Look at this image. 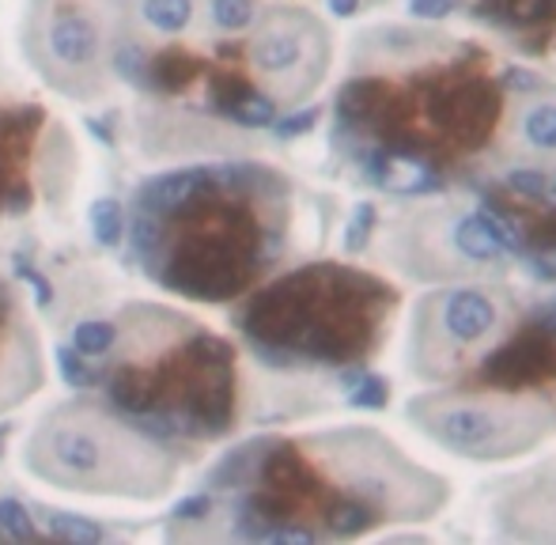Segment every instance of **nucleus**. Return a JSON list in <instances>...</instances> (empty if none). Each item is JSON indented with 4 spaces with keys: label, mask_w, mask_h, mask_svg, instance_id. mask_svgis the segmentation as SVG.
I'll return each instance as SVG.
<instances>
[{
    "label": "nucleus",
    "mask_w": 556,
    "mask_h": 545,
    "mask_svg": "<svg viewBox=\"0 0 556 545\" xmlns=\"http://www.w3.org/2000/svg\"><path fill=\"white\" fill-rule=\"evenodd\" d=\"M261 167H193L137 197L133 239L144 270L197 303L243 296L281 255V186Z\"/></svg>",
    "instance_id": "obj_1"
},
{
    "label": "nucleus",
    "mask_w": 556,
    "mask_h": 545,
    "mask_svg": "<svg viewBox=\"0 0 556 545\" xmlns=\"http://www.w3.org/2000/svg\"><path fill=\"white\" fill-rule=\"evenodd\" d=\"M133 334H114L121 356L106 375V398L152 436L212 440L235 420V352L223 337L190 326L164 307H133Z\"/></svg>",
    "instance_id": "obj_2"
},
{
    "label": "nucleus",
    "mask_w": 556,
    "mask_h": 545,
    "mask_svg": "<svg viewBox=\"0 0 556 545\" xmlns=\"http://www.w3.org/2000/svg\"><path fill=\"white\" fill-rule=\"evenodd\" d=\"M390 288L341 265H307L269 284L238 314V329L269 367L349 364L375 345Z\"/></svg>",
    "instance_id": "obj_3"
},
{
    "label": "nucleus",
    "mask_w": 556,
    "mask_h": 545,
    "mask_svg": "<svg viewBox=\"0 0 556 545\" xmlns=\"http://www.w3.org/2000/svg\"><path fill=\"white\" fill-rule=\"evenodd\" d=\"M27 466L38 478L76 493L152 496L171 485V463L148 440L83 410H61L46 420L30 436Z\"/></svg>",
    "instance_id": "obj_4"
},
{
    "label": "nucleus",
    "mask_w": 556,
    "mask_h": 545,
    "mask_svg": "<svg viewBox=\"0 0 556 545\" xmlns=\"http://www.w3.org/2000/svg\"><path fill=\"white\" fill-rule=\"evenodd\" d=\"M428 432L451 451L474 458H500L504 451H515L530 440L519 432L522 420L515 413H504L489 402H447L424 417Z\"/></svg>",
    "instance_id": "obj_5"
},
{
    "label": "nucleus",
    "mask_w": 556,
    "mask_h": 545,
    "mask_svg": "<svg viewBox=\"0 0 556 545\" xmlns=\"http://www.w3.org/2000/svg\"><path fill=\"white\" fill-rule=\"evenodd\" d=\"M42 121V106H0V220L23 217V209L35 202L30 167Z\"/></svg>",
    "instance_id": "obj_6"
},
{
    "label": "nucleus",
    "mask_w": 556,
    "mask_h": 545,
    "mask_svg": "<svg viewBox=\"0 0 556 545\" xmlns=\"http://www.w3.org/2000/svg\"><path fill=\"white\" fill-rule=\"evenodd\" d=\"M500 326V303L492 291L477 288V284H462V288L443 291L431 299V334L451 349H474L492 329Z\"/></svg>",
    "instance_id": "obj_7"
},
{
    "label": "nucleus",
    "mask_w": 556,
    "mask_h": 545,
    "mask_svg": "<svg viewBox=\"0 0 556 545\" xmlns=\"http://www.w3.org/2000/svg\"><path fill=\"white\" fill-rule=\"evenodd\" d=\"M254 68L261 76H269L273 83H281L288 95H299V91H307L319 80L326 61H319L311 53V35L292 27H273L269 35H261L254 42Z\"/></svg>",
    "instance_id": "obj_8"
},
{
    "label": "nucleus",
    "mask_w": 556,
    "mask_h": 545,
    "mask_svg": "<svg viewBox=\"0 0 556 545\" xmlns=\"http://www.w3.org/2000/svg\"><path fill=\"white\" fill-rule=\"evenodd\" d=\"M38 387V356L23 349L20 319H15V296L0 281V410L20 405Z\"/></svg>",
    "instance_id": "obj_9"
},
{
    "label": "nucleus",
    "mask_w": 556,
    "mask_h": 545,
    "mask_svg": "<svg viewBox=\"0 0 556 545\" xmlns=\"http://www.w3.org/2000/svg\"><path fill=\"white\" fill-rule=\"evenodd\" d=\"M50 50L61 65L83 68L99 57V30L88 15H80L76 8H61L57 20L50 23Z\"/></svg>",
    "instance_id": "obj_10"
},
{
    "label": "nucleus",
    "mask_w": 556,
    "mask_h": 545,
    "mask_svg": "<svg viewBox=\"0 0 556 545\" xmlns=\"http://www.w3.org/2000/svg\"><path fill=\"white\" fill-rule=\"evenodd\" d=\"M451 250L458 258H466V262L484 265L504 255V243L496 239V232H492L484 212H466V217H458L451 224Z\"/></svg>",
    "instance_id": "obj_11"
},
{
    "label": "nucleus",
    "mask_w": 556,
    "mask_h": 545,
    "mask_svg": "<svg viewBox=\"0 0 556 545\" xmlns=\"http://www.w3.org/2000/svg\"><path fill=\"white\" fill-rule=\"evenodd\" d=\"M326 531L334 534V538H357V534H364L375 527V508H371L367 501H352V496H337L334 504L326 508Z\"/></svg>",
    "instance_id": "obj_12"
},
{
    "label": "nucleus",
    "mask_w": 556,
    "mask_h": 545,
    "mask_svg": "<svg viewBox=\"0 0 556 545\" xmlns=\"http://www.w3.org/2000/svg\"><path fill=\"white\" fill-rule=\"evenodd\" d=\"M519 133L530 148L538 152H556V99H538L522 111Z\"/></svg>",
    "instance_id": "obj_13"
},
{
    "label": "nucleus",
    "mask_w": 556,
    "mask_h": 545,
    "mask_svg": "<svg viewBox=\"0 0 556 545\" xmlns=\"http://www.w3.org/2000/svg\"><path fill=\"white\" fill-rule=\"evenodd\" d=\"M556 12V0H489L481 15L500 23H542Z\"/></svg>",
    "instance_id": "obj_14"
},
{
    "label": "nucleus",
    "mask_w": 556,
    "mask_h": 545,
    "mask_svg": "<svg viewBox=\"0 0 556 545\" xmlns=\"http://www.w3.org/2000/svg\"><path fill=\"white\" fill-rule=\"evenodd\" d=\"M193 4L190 0H144V20L159 30V35H179L190 27Z\"/></svg>",
    "instance_id": "obj_15"
},
{
    "label": "nucleus",
    "mask_w": 556,
    "mask_h": 545,
    "mask_svg": "<svg viewBox=\"0 0 556 545\" xmlns=\"http://www.w3.org/2000/svg\"><path fill=\"white\" fill-rule=\"evenodd\" d=\"M386 379L378 375H352L349 379V405L352 410H383L386 405Z\"/></svg>",
    "instance_id": "obj_16"
},
{
    "label": "nucleus",
    "mask_w": 556,
    "mask_h": 545,
    "mask_svg": "<svg viewBox=\"0 0 556 545\" xmlns=\"http://www.w3.org/2000/svg\"><path fill=\"white\" fill-rule=\"evenodd\" d=\"M504 190H507V194H515V197H522V202H538V205H542L545 171H534V167H515V171H507Z\"/></svg>",
    "instance_id": "obj_17"
},
{
    "label": "nucleus",
    "mask_w": 556,
    "mask_h": 545,
    "mask_svg": "<svg viewBox=\"0 0 556 545\" xmlns=\"http://www.w3.org/2000/svg\"><path fill=\"white\" fill-rule=\"evenodd\" d=\"M212 20L220 30H243L254 20L250 0H212Z\"/></svg>",
    "instance_id": "obj_18"
},
{
    "label": "nucleus",
    "mask_w": 556,
    "mask_h": 545,
    "mask_svg": "<svg viewBox=\"0 0 556 545\" xmlns=\"http://www.w3.org/2000/svg\"><path fill=\"white\" fill-rule=\"evenodd\" d=\"M30 534H35L30 511L15 501H0V538H30Z\"/></svg>",
    "instance_id": "obj_19"
},
{
    "label": "nucleus",
    "mask_w": 556,
    "mask_h": 545,
    "mask_svg": "<svg viewBox=\"0 0 556 545\" xmlns=\"http://www.w3.org/2000/svg\"><path fill=\"white\" fill-rule=\"evenodd\" d=\"M371 232H375V205H357V212H352V224L349 232H345V247L349 250H364L371 243Z\"/></svg>",
    "instance_id": "obj_20"
},
{
    "label": "nucleus",
    "mask_w": 556,
    "mask_h": 545,
    "mask_svg": "<svg viewBox=\"0 0 556 545\" xmlns=\"http://www.w3.org/2000/svg\"><path fill=\"white\" fill-rule=\"evenodd\" d=\"M91 224L99 228V239L103 243H118L121 232H126V212H121L114 202H103L95 209V217H91Z\"/></svg>",
    "instance_id": "obj_21"
},
{
    "label": "nucleus",
    "mask_w": 556,
    "mask_h": 545,
    "mask_svg": "<svg viewBox=\"0 0 556 545\" xmlns=\"http://www.w3.org/2000/svg\"><path fill=\"white\" fill-rule=\"evenodd\" d=\"M527 262H530V273L534 276H542V281H556V235L545 243H538L534 255H530Z\"/></svg>",
    "instance_id": "obj_22"
},
{
    "label": "nucleus",
    "mask_w": 556,
    "mask_h": 545,
    "mask_svg": "<svg viewBox=\"0 0 556 545\" xmlns=\"http://www.w3.org/2000/svg\"><path fill=\"white\" fill-rule=\"evenodd\" d=\"M458 8V0H409V15L416 20H447Z\"/></svg>",
    "instance_id": "obj_23"
},
{
    "label": "nucleus",
    "mask_w": 556,
    "mask_h": 545,
    "mask_svg": "<svg viewBox=\"0 0 556 545\" xmlns=\"http://www.w3.org/2000/svg\"><path fill=\"white\" fill-rule=\"evenodd\" d=\"M319 118H322L319 111H299V114H292V118L276 121V133H281V137H299V133H311V129H314V121H319Z\"/></svg>",
    "instance_id": "obj_24"
},
{
    "label": "nucleus",
    "mask_w": 556,
    "mask_h": 545,
    "mask_svg": "<svg viewBox=\"0 0 556 545\" xmlns=\"http://www.w3.org/2000/svg\"><path fill=\"white\" fill-rule=\"evenodd\" d=\"M504 88L522 91V95H527V91L542 88V80H538L534 73H527V68H507V73H504Z\"/></svg>",
    "instance_id": "obj_25"
},
{
    "label": "nucleus",
    "mask_w": 556,
    "mask_h": 545,
    "mask_svg": "<svg viewBox=\"0 0 556 545\" xmlns=\"http://www.w3.org/2000/svg\"><path fill=\"white\" fill-rule=\"evenodd\" d=\"M530 322H538V326H545V329H553V334H556V299H549V303L538 307Z\"/></svg>",
    "instance_id": "obj_26"
},
{
    "label": "nucleus",
    "mask_w": 556,
    "mask_h": 545,
    "mask_svg": "<svg viewBox=\"0 0 556 545\" xmlns=\"http://www.w3.org/2000/svg\"><path fill=\"white\" fill-rule=\"evenodd\" d=\"M360 0H329V12L341 15V20H349V15H357Z\"/></svg>",
    "instance_id": "obj_27"
},
{
    "label": "nucleus",
    "mask_w": 556,
    "mask_h": 545,
    "mask_svg": "<svg viewBox=\"0 0 556 545\" xmlns=\"http://www.w3.org/2000/svg\"><path fill=\"white\" fill-rule=\"evenodd\" d=\"M542 205L556 212V174H545V190H542Z\"/></svg>",
    "instance_id": "obj_28"
}]
</instances>
